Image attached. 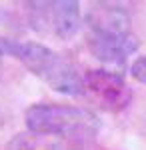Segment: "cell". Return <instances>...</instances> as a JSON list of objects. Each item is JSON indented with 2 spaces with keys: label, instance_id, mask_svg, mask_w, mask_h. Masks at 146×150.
Segmentation results:
<instances>
[{
  "label": "cell",
  "instance_id": "obj_3",
  "mask_svg": "<svg viewBox=\"0 0 146 150\" xmlns=\"http://www.w3.org/2000/svg\"><path fill=\"white\" fill-rule=\"evenodd\" d=\"M32 22L34 28L52 32L58 38H72L80 30L82 12L76 0H56V2H32Z\"/></svg>",
  "mask_w": 146,
  "mask_h": 150
},
{
  "label": "cell",
  "instance_id": "obj_1",
  "mask_svg": "<svg viewBox=\"0 0 146 150\" xmlns=\"http://www.w3.org/2000/svg\"><path fill=\"white\" fill-rule=\"evenodd\" d=\"M26 126L34 134L90 140L100 130V120L88 108L64 104H34L26 110Z\"/></svg>",
  "mask_w": 146,
  "mask_h": 150
},
{
  "label": "cell",
  "instance_id": "obj_5",
  "mask_svg": "<svg viewBox=\"0 0 146 150\" xmlns=\"http://www.w3.org/2000/svg\"><path fill=\"white\" fill-rule=\"evenodd\" d=\"M90 52L92 56L106 64H122L132 56L140 42L128 30H112V32H92L90 36Z\"/></svg>",
  "mask_w": 146,
  "mask_h": 150
},
{
  "label": "cell",
  "instance_id": "obj_2",
  "mask_svg": "<svg viewBox=\"0 0 146 150\" xmlns=\"http://www.w3.org/2000/svg\"><path fill=\"white\" fill-rule=\"evenodd\" d=\"M12 56L18 58L32 74L40 76L52 90L68 96L84 94L82 74L72 62L62 58L52 48L38 42H16Z\"/></svg>",
  "mask_w": 146,
  "mask_h": 150
},
{
  "label": "cell",
  "instance_id": "obj_4",
  "mask_svg": "<svg viewBox=\"0 0 146 150\" xmlns=\"http://www.w3.org/2000/svg\"><path fill=\"white\" fill-rule=\"evenodd\" d=\"M84 92H90L102 106L110 110H120L130 102L132 92L124 78L110 70H88L84 76Z\"/></svg>",
  "mask_w": 146,
  "mask_h": 150
},
{
  "label": "cell",
  "instance_id": "obj_6",
  "mask_svg": "<svg viewBox=\"0 0 146 150\" xmlns=\"http://www.w3.org/2000/svg\"><path fill=\"white\" fill-rule=\"evenodd\" d=\"M128 16L116 4H96L90 12L92 32H112V30H128Z\"/></svg>",
  "mask_w": 146,
  "mask_h": 150
},
{
  "label": "cell",
  "instance_id": "obj_7",
  "mask_svg": "<svg viewBox=\"0 0 146 150\" xmlns=\"http://www.w3.org/2000/svg\"><path fill=\"white\" fill-rule=\"evenodd\" d=\"M130 74H132L134 80L146 84V56H140V58H136L134 62H132V66H130Z\"/></svg>",
  "mask_w": 146,
  "mask_h": 150
}]
</instances>
